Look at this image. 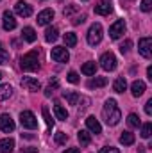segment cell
Instances as JSON below:
<instances>
[{
	"label": "cell",
	"instance_id": "cell-37",
	"mask_svg": "<svg viewBox=\"0 0 152 153\" xmlns=\"http://www.w3.org/2000/svg\"><path fill=\"white\" fill-rule=\"evenodd\" d=\"M66 80H68L70 84H77V82H79V75H77L75 71H70V73L66 75Z\"/></svg>",
	"mask_w": 152,
	"mask_h": 153
},
{
	"label": "cell",
	"instance_id": "cell-30",
	"mask_svg": "<svg viewBox=\"0 0 152 153\" xmlns=\"http://www.w3.org/2000/svg\"><path fill=\"white\" fill-rule=\"evenodd\" d=\"M57 87H59V80H57V78H50V82H48V87L45 89V96H52L54 89H57Z\"/></svg>",
	"mask_w": 152,
	"mask_h": 153
},
{
	"label": "cell",
	"instance_id": "cell-1",
	"mask_svg": "<svg viewBox=\"0 0 152 153\" xmlns=\"http://www.w3.org/2000/svg\"><path fill=\"white\" fill-rule=\"evenodd\" d=\"M102 117H104L106 125H109V126H114V125L120 123L122 112H120V109H118V105H116L114 100H108L104 103V107H102Z\"/></svg>",
	"mask_w": 152,
	"mask_h": 153
},
{
	"label": "cell",
	"instance_id": "cell-43",
	"mask_svg": "<svg viewBox=\"0 0 152 153\" xmlns=\"http://www.w3.org/2000/svg\"><path fill=\"white\" fill-rule=\"evenodd\" d=\"M65 153H81V152H79V148H68Z\"/></svg>",
	"mask_w": 152,
	"mask_h": 153
},
{
	"label": "cell",
	"instance_id": "cell-28",
	"mask_svg": "<svg viewBox=\"0 0 152 153\" xmlns=\"http://www.w3.org/2000/svg\"><path fill=\"white\" fill-rule=\"evenodd\" d=\"M63 39H65V45L66 46H75L77 45V36H75V32H66L65 36H63Z\"/></svg>",
	"mask_w": 152,
	"mask_h": 153
},
{
	"label": "cell",
	"instance_id": "cell-35",
	"mask_svg": "<svg viewBox=\"0 0 152 153\" xmlns=\"http://www.w3.org/2000/svg\"><path fill=\"white\" fill-rule=\"evenodd\" d=\"M0 64H9V53L0 46Z\"/></svg>",
	"mask_w": 152,
	"mask_h": 153
},
{
	"label": "cell",
	"instance_id": "cell-18",
	"mask_svg": "<svg viewBox=\"0 0 152 153\" xmlns=\"http://www.w3.org/2000/svg\"><path fill=\"white\" fill-rule=\"evenodd\" d=\"M81 71H82L84 75L95 76V73H97V64H95L93 61H88V62H84V64H82V68H81Z\"/></svg>",
	"mask_w": 152,
	"mask_h": 153
},
{
	"label": "cell",
	"instance_id": "cell-45",
	"mask_svg": "<svg viewBox=\"0 0 152 153\" xmlns=\"http://www.w3.org/2000/svg\"><path fill=\"white\" fill-rule=\"evenodd\" d=\"M102 2H109V0H102Z\"/></svg>",
	"mask_w": 152,
	"mask_h": 153
},
{
	"label": "cell",
	"instance_id": "cell-17",
	"mask_svg": "<svg viewBox=\"0 0 152 153\" xmlns=\"http://www.w3.org/2000/svg\"><path fill=\"white\" fill-rule=\"evenodd\" d=\"M111 11H113V7L108 2H100L99 5H95V13L100 16H108V14H111Z\"/></svg>",
	"mask_w": 152,
	"mask_h": 153
},
{
	"label": "cell",
	"instance_id": "cell-3",
	"mask_svg": "<svg viewBox=\"0 0 152 153\" xmlns=\"http://www.w3.org/2000/svg\"><path fill=\"white\" fill-rule=\"evenodd\" d=\"M88 45H91V46H97L100 41H102V25L100 23H93L91 27H90V30H88Z\"/></svg>",
	"mask_w": 152,
	"mask_h": 153
},
{
	"label": "cell",
	"instance_id": "cell-40",
	"mask_svg": "<svg viewBox=\"0 0 152 153\" xmlns=\"http://www.w3.org/2000/svg\"><path fill=\"white\" fill-rule=\"evenodd\" d=\"M74 11H77V5H74V4H70V7H66L65 9V16H70Z\"/></svg>",
	"mask_w": 152,
	"mask_h": 153
},
{
	"label": "cell",
	"instance_id": "cell-44",
	"mask_svg": "<svg viewBox=\"0 0 152 153\" xmlns=\"http://www.w3.org/2000/svg\"><path fill=\"white\" fill-rule=\"evenodd\" d=\"M147 76L152 80V66H149V68H147Z\"/></svg>",
	"mask_w": 152,
	"mask_h": 153
},
{
	"label": "cell",
	"instance_id": "cell-20",
	"mask_svg": "<svg viewBox=\"0 0 152 153\" xmlns=\"http://www.w3.org/2000/svg\"><path fill=\"white\" fill-rule=\"evenodd\" d=\"M11 96H13V87H11L9 84H2V85H0V102L9 100Z\"/></svg>",
	"mask_w": 152,
	"mask_h": 153
},
{
	"label": "cell",
	"instance_id": "cell-34",
	"mask_svg": "<svg viewBox=\"0 0 152 153\" xmlns=\"http://www.w3.org/2000/svg\"><path fill=\"white\" fill-rule=\"evenodd\" d=\"M66 141H68V135H66L65 132H57V134H56V143H57V144H65Z\"/></svg>",
	"mask_w": 152,
	"mask_h": 153
},
{
	"label": "cell",
	"instance_id": "cell-12",
	"mask_svg": "<svg viewBox=\"0 0 152 153\" xmlns=\"http://www.w3.org/2000/svg\"><path fill=\"white\" fill-rule=\"evenodd\" d=\"M22 87H25L27 91L36 93V91L41 89V84H39V80L32 78V76H23V78H22Z\"/></svg>",
	"mask_w": 152,
	"mask_h": 153
},
{
	"label": "cell",
	"instance_id": "cell-31",
	"mask_svg": "<svg viewBox=\"0 0 152 153\" xmlns=\"http://www.w3.org/2000/svg\"><path fill=\"white\" fill-rule=\"evenodd\" d=\"M140 126H141V137L149 139L152 134V123H145V125H140Z\"/></svg>",
	"mask_w": 152,
	"mask_h": 153
},
{
	"label": "cell",
	"instance_id": "cell-9",
	"mask_svg": "<svg viewBox=\"0 0 152 153\" xmlns=\"http://www.w3.org/2000/svg\"><path fill=\"white\" fill-rule=\"evenodd\" d=\"M2 27L7 32L16 29V20H14V14L11 11H4V14H2Z\"/></svg>",
	"mask_w": 152,
	"mask_h": 153
},
{
	"label": "cell",
	"instance_id": "cell-24",
	"mask_svg": "<svg viewBox=\"0 0 152 153\" xmlns=\"http://www.w3.org/2000/svg\"><path fill=\"white\" fill-rule=\"evenodd\" d=\"M63 98H65L70 105H77L79 100H81V96H79L77 93H74V91H65V93H63Z\"/></svg>",
	"mask_w": 152,
	"mask_h": 153
},
{
	"label": "cell",
	"instance_id": "cell-42",
	"mask_svg": "<svg viewBox=\"0 0 152 153\" xmlns=\"http://www.w3.org/2000/svg\"><path fill=\"white\" fill-rule=\"evenodd\" d=\"M20 153H38V148H32V146H29V148H23Z\"/></svg>",
	"mask_w": 152,
	"mask_h": 153
},
{
	"label": "cell",
	"instance_id": "cell-46",
	"mask_svg": "<svg viewBox=\"0 0 152 153\" xmlns=\"http://www.w3.org/2000/svg\"><path fill=\"white\" fill-rule=\"evenodd\" d=\"M0 78H2V71H0Z\"/></svg>",
	"mask_w": 152,
	"mask_h": 153
},
{
	"label": "cell",
	"instance_id": "cell-14",
	"mask_svg": "<svg viewBox=\"0 0 152 153\" xmlns=\"http://www.w3.org/2000/svg\"><path fill=\"white\" fill-rule=\"evenodd\" d=\"M131 93H132L134 98H140V96L145 93V82H141V80H134V82L131 84Z\"/></svg>",
	"mask_w": 152,
	"mask_h": 153
},
{
	"label": "cell",
	"instance_id": "cell-21",
	"mask_svg": "<svg viewBox=\"0 0 152 153\" xmlns=\"http://www.w3.org/2000/svg\"><path fill=\"white\" fill-rule=\"evenodd\" d=\"M54 114L57 119H61V121H66L68 119V112H66V109L61 105V103H56L54 105Z\"/></svg>",
	"mask_w": 152,
	"mask_h": 153
},
{
	"label": "cell",
	"instance_id": "cell-25",
	"mask_svg": "<svg viewBox=\"0 0 152 153\" xmlns=\"http://www.w3.org/2000/svg\"><path fill=\"white\" fill-rule=\"evenodd\" d=\"M77 139H79L81 146H88V144L91 143V135H90V132H88V130H81V132L77 134Z\"/></svg>",
	"mask_w": 152,
	"mask_h": 153
},
{
	"label": "cell",
	"instance_id": "cell-33",
	"mask_svg": "<svg viewBox=\"0 0 152 153\" xmlns=\"http://www.w3.org/2000/svg\"><path fill=\"white\" fill-rule=\"evenodd\" d=\"M131 46H132V41H131V39H125V43H122V45H120V52L125 55V53H129V52H131Z\"/></svg>",
	"mask_w": 152,
	"mask_h": 153
},
{
	"label": "cell",
	"instance_id": "cell-5",
	"mask_svg": "<svg viewBox=\"0 0 152 153\" xmlns=\"http://www.w3.org/2000/svg\"><path fill=\"white\" fill-rule=\"evenodd\" d=\"M100 66L106 71H114L116 70V57H114L113 52H106V53L100 55Z\"/></svg>",
	"mask_w": 152,
	"mask_h": 153
},
{
	"label": "cell",
	"instance_id": "cell-19",
	"mask_svg": "<svg viewBox=\"0 0 152 153\" xmlns=\"http://www.w3.org/2000/svg\"><path fill=\"white\" fill-rule=\"evenodd\" d=\"M106 84H108V78L106 76H95V78H91L88 82V87L90 89H97V87H104Z\"/></svg>",
	"mask_w": 152,
	"mask_h": 153
},
{
	"label": "cell",
	"instance_id": "cell-32",
	"mask_svg": "<svg viewBox=\"0 0 152 153\" xmlns=\"http://www.w3.org/2000/svg\"><path fill=\"white\" fill-rule=\"evenodd\" d=\"M41 112H43V117H45V121H47L48 128H52V126H54V119H52V116H50V112H48V109H47V107H43V109H41Z\"/></svg>",
	"mask_w": 152,
	"mask_h": 153
},
{
	"label": "cell",
	"instance_id": "cell-10",
	"mask_svg": "<svg viewBox=\"0 0 152 153\" xmlns=\"http://www.w3.org/2000/svg\"><path fill=\"white\" fill-rule=\"evenodd\" d=\"M14 13H16L18 16H22V18H29V16L32 14V7H31L27 2L20 0V2H16V5H14Z\"/></svg>",
	"mask_w": 152,
	"mask_h": 153
},
{
	"label": "cell",
	"instance_id": "cell-4",
	"mask_svg": "<svg viewBox=\"0 0 152 153\" xmlns=\"http://www.w3.org/2000/svg\"><path fill=\"white\" fill-rule=\"evenodd\" d=\"M20 123H22L23 128H31V130L38 128V119L31 111H22L20 112Z\"/></svg>",
	"mask_w": 152,
	"mask_h": 153
},
{
	"label": "cell",
	"instance_id": "cell-23",
	"mask_svg": "<svg viewBox=\"0 0 152 153\" xmlns=\"http://www.w3.org/2000/svg\"><path fill=\"white\" fill-rule=\"evenodd\" d=\"M57 38H59V30H57L56 27H48V29L45 30V41H48V43H54Z\"/></svg>",
	"mask_w": 152,
	"mask_h": 153
},
{
	"label": "cell",
	"instance_id": "cell-11",
	"mask_svg": "<svg viewBox=\"0 0 152 153\" xmlns=\"http://www.w3.org/2000/svg\"><path fill=\"white\" fill-rule=\"evenodd\" d=\"M0 130L5 132V134L14 130V121L9 114H0Z\"/></svg>",
	"mask_w": 152,
	"mask_h": 153
},
{
	"label": "cell",
	"instance_id": "cell-26",
	"mask_svg": "<svg viewBox=\"0 0 152 153\" xmlns=\"http://www.w3.org/2000/svg\"><path fill=\"white\" fill-rule=\"evenodd\" d=\"M22 36L25 41H29V43H34L36 41V30L32 29V27H25L23 30H22Z\"/></svg>",
	"mask_w": 152,
	"mask_h": 153
},
{
	"label": "cell",
	"instance_id": "cell-6",
	"mask_svg": "<svg viewBox=\"0 0 152 153\" xmlns=\"http://www.w3.org/2000/svg\"><path fill=\"white\" fill-rule=\"evenodd\" d=\"M50 55H52V59L56 62H68L70 61V53H68V50L65 46H54Z\"/></svg>",
	"mask_w": 152,
	"mask_h": 153
},
{
	"label": "cell",
	"instance_id": "cell-27",
	"mask_svg": "<svg viewBox=\"0 0 152 153\" xmlns=\"http://www.w3.org/2000/svg\"><path fill=\"white\" fill-rule=\"evenodd\" d=\"M120 143H122L123 146H131V144H134V134H131V132H122V135H120Z\"/></svg>",
	"mask_w": 152,
	"mask_h": 153
},
{
	"label": "cell",
	"instance_id": "cell-7",
	"mask_svg": "<svg viewBox=\"0 0 152 153\" xmlns=\"http://www.w3.org/2000/svg\"><path fill=\"white\" fill-rule=\"evenodd\" d=\"M123 34H125V22H123V20H116L113 25L109 27V38L120 39Z\"/></svg>",
	"mask_w": 152,
	"mask_h": 153
},
{
	"label": "cell",
	"instance_id": "cell-41",
	"mask_svg": "<svg viewBox=\"0 0 152 153\" xmlns=\"http://www.w3.org/2000/svg\"><path fill=\"white\" fill-rule=\"evenodd\" d=\"M145 112H147L149 116H152V98L147 102V103H145Z\"/></svg>",
	"mask_w": 152,
	"mask_h": 153
},
{
	"label": "cell",
	"instance_id": "cell-8",
	"mask_svg": "<svg viewBox=\"0 0 152 153\" xmlns=\"http://www.w3.org/2000/svg\"><path fill=\"white\" fill-rule=\"evenodd\" d=\"M138 52L145 57V59H150L152 57V39L150 38H141L138 43Z\"/></svg>",
	"mask_w": 152,
	"mask_h": 153
},
{
	"label": "cell",
	"instance_id": "cell-36",
	"mask_svg": "<svg viewBox=\"0 0 152 153\" xmlns=\"http://www.w3.org/2000/svg\"><path fill=\"white\" fill-rule=\"evenodd\" d=\"M150 9H152V0H141V11L149 13Z\"/></svg>",
	"mask_w": 152,
	"mask_h": 153
},
{
	"label": "cell",
	"instance_id": "cell-15",
	"mask_svg": "<svg viewBox=\"0 0 152 153\" xmlns=\"http://www.w3.org/2000/svg\"><path fill=\"white\" fill-rule=\"evenodd\" d=\"M86 126H88V130L93 132V134H100V132H102V126H100L99 119H95V116L86 117Z\"/></svg>",
	"mask_w": 152,
	"mask_h": 153
},
{
	"label": "cell",
	"instance_id": "cell-29",
	"mask_svg": "<svg viewBox=\"0 0 152 153\" xmlns=\"http://www.w3.org/2000/svg\"><path fill=\"white\" fill-rule=\"evenodd\" d=\"M127 125H129L131 128H138V126L141 125L140 116H138V114H129V116H127Z\"/></svg>",
	"mask_w": 152,
	"mask_h": 153
},
{
	"label": "cell",
	"instance_id": "cell-13",
	"mask_svg": "<svg viewBox=\"0 0 152 153\" xmlns=\"http://www.w3.org/2000/svg\"><path fill=\"white\" fill-rule=\"evenodd\" d=\"M54 20V11L52 9H43L38 14V25H48Z\"/></svg>",
	"mask_w": 152,
	"mask_h": 153
},
{
	"label": "cell",
	"instance_id": "cell-2",
	"mask_svg": "<svg viewBox=\"0 0 152 153\" xmlns=\"http://www.w3.org/2000/svg\"><path fill=\"white\" fill-rule=\"evenodd\" d=\"M20 68H22L23 71H38L39 68H41L38 50H32V52L25 53V55L22 57V61H20Z\"/></svg>",
	"mask_w": 152,
	"mask_h": 153
},
{
	"label": "cell",
	"instance_id": "cell-16",
	"mask_svg": "<svg viewBox=\"0 0 152 153\" xmlns=\"http://www.w3.org/2000/svg\"><path fill=\"white\" fill-rule=\"evenodd\" d=\"M13 150H14V139L11 137L0 139V153H13Z\"/></svg>",
	"mask_w": 152,
	"mask_h": 153
},
{
	"label": "cell",
	"instance_id": "cell-22",
	"mask_svg": "<svg viewBox=\"0 0 152 153\" xmlns=\"http://www.w3.org/2000/svg\"><path fill=\"white\" fill-rule=\"evenodd\" d=\"M113 89H114V93H123L127 89V80L123 76H118L113 82Z\"/></svg>",
	"mask_w": 152,
	"mask_h": 153
},
{
	"label": "cell",
	"instance_id": "cell-38",
	"mask_svg": "<svg viewBox=\"0 0 152 153\" xmlns=\"http://www.w3.org/2000/svg\"><path fill=\"white\" fill-rule=\"evenodd\" d=\"M99 153H120V150H118V148H114V146H104Z\"/></svg>",
	"mask_w": 152,
	"mask_h": 153
},
{
	"label": "cell",
	"instance_id": "cell-39",
	"mask_svg": "<svg viewBox=\"0 0 152 153\" xmlns=\"http://www.w3.org/2000/svg\"><path fill=\"white\" fill-rule=\"evenodd\" d=\"M86 22V14H81V16H75L74 20H72V23L74 25H81V23H84Z\"/></svg>",
	"mask_w": 152,
	"mask_h": 153
}]
</instances>
